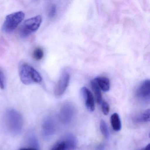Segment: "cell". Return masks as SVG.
Instances as JSON below:
<instances>
[{
	"instance_id": "1",
	"label": "cell",
	"mask_w": 150,
	"mask_h": 150,
	"mask_svg": "<svg viewBox=\"0 0 150 150\" xmlns=\"http://www.w3.org/2000/svg\"><path fill=\"white\" fill-rule=\"evenodd\" d=\"M6 122L9 131L14 135L21 133L23 127V119L21 114L13 109L8 110L6 112Z\"/></svg>"
},
{
	"instance_id": "2",
	"label": "cell",
	"mask_w": 150,
	"mask_h": 150,
	"mask_svg": "<svg viewBox=\"0 0 150 150\" xmlns=\"http://www.w3.org/2000/svg\"><path fill=\"white\" fill-rule=\"evenodd\" d=\"M19 73L20 79L24 85L40 84L42 81L40 73L33 67L26 63L20 65Z\"/></svg>"
},
{
	"instance_id": "3",
	"label": "cell",
	"mask_w": 150,
	"mask_h": 150,
	"mask_svg": "<svg viewBox=\"0 0 150 150\" xmlns=\"http://www.w3.org/2000/svg\"><path fill=\"white\" fill-rule=\"evenodd\" d=\"M42 17L38 15L24 21L19 30V34L22 38H26L35 32L40 28Z\"/></svg>"
},
{
	"instance_id": "4",
	"label": "cell",
	"mask_w": 150,
	"mask_h": 150,
	"mask_svg": "<svg viewBox=\"0 0 150 150\" xmlns=\"http://www.w3.org/2000/svg\"><path fill=\"white\" fill-rule=\"evenodd\" d=\"M25 14L22 11L16 12L7 16L2 25V31L9 34L14 31L24 20Z\"/></svg>"
},
{
	"instance_id": "5",
	"label": "cell",
	"mask_w": 150,
	"mask_h": 150,
	"mask_svg": "<svg viewBox=\"0 0 150 150\" xmlns=\"http://www.w3.org/2000/svg\"><path fill=\"white\" fill-rule=\"evenodd\" d=\"M75 107L72 103H64L60 110L59 117L60 122L64 125H69L72 122L76 115Z\"/></svg>"
},
{
	"instance_id": "6",
	"label": "cell",
	"mask_w": 150,
	"mask_h": 150,
	"mask_svg": "<svg viewBox=\"0 0 150 150\" xmlns=\"http://www.w3.org/2000/svg\"><path fill=\"white\" fill-rule=\"evenodd\" d=\"M70 78L71 74L69 70L67 69L63 70L54 90V93L56 96H61L64 93L69 85Z\"/></svg>"
},
{
	"instance_id": "7",
	"label": "cell",
	"mask_w": 150,
	"mask_h": 150,
	"mask_svg": "<svg viewBox=\"0 0 150 150\" xmlns=\"http://www.w3.org/2000/svg\"><path fill=\"white\" fill-rule=\"evenodd\" d=\"M56 125L52 117H47L44 119L42 124V134L45 140L50 139L55 135Z\"/></svg>"
},
{
	"instance_id": "8",
	"label": "cell",
	"mask_w": 150,
	"mask_h": 150,
	"mask_svg": "<svg viewBox=\"0 0 150 150\" xmlns=\"http://www.w3.org/2000/svg\"><path fill=\"white\" fill-rule=\"evenodd\" d=\"M150 80H145L140 84L136 92L137 98L144 103H147L150 102Z\"/></svg>"
},
{
	"instance_id": "9",
	"label": "cell",
	"mask_w": 150,
	"mask_h": 150,
	"mask_svg": "<svg viewBox=\"0 0 150 150\" xmlns=\"http://www.w3.org/2000/svg\"><path fill=\"white\" fill-rule=\"evenodd\" d=\"M81 93L85 100L86 107L90 111H93L95 110L94 99L92 92L86 87L81 88Z\"/></svg>"
},
{
	"instance_id": "10",
	"label": "cell",
	"mask_w": 150,
	"mask_h": 150,
	"mask_svg": "<svg viewBox=\"0 0 150 150\" xmlns=\"http://www.w3.org/2000/svg\"><path fill=\"white\" fill-rule=\"evenodd\" d=\"M63 141L65 144V150H75L77 145V141L75 136L68 133L66 135Z\"/></svg>"
},
{
	"instance_id": "11",
	"label": "cell",
	"mask_w": 150,
	"mask_h": 150,
	"mask_svg": "<svg viewBox=\"0 0 150 150\" xmlns=\"http://www.w3.org/2000/svg\"><path fill=\"white\" fill-rule=\"evenodd\" d=\"M26 141L30 147L39 150V142L34 130H30L28 132L26 137Z\"/></svg>"
},
{
	"instance_id": "12",
	"label": "cell",
	"mask_w": 150,
	"mask_h": 150,
	"mask_svg": "<svg viewBox=\"0 0 150 150\" xmlns=\"http://www.w3.org/2000/svg\"><path fill=\"white\" fill-rule=\"evenodd\" d=\"M100 88L103 92H108L110 88V81L107 77L99 76L94 79Z\"/></svg>"
},
{
	"instance_id": "13",
	"label": "cell",
	"mask_w": 150,
	"mask_h": 150,
	"mask_svg": "<svg viewBox=\"0 0 150 150\" xmlns=\"http://www.w3.org/2000/svg\"><path fill=\"white\" fill-rule=\"evenodd\" d=\"M91 86L94 93L96 102L98 104H101L103 102V99L101 89L94 79L91 81Z\"/></svg>"
},
{
	"instance_id": "14",
	"label": "cell",
	"mask_w": 150,
	"mask_h": 150,
	"mask_svg": "<svg viewBox=\"0 0 150 150\" xmlns=\"http://www.w3.org/2000/svg\"><path fill=\"white\" fill-rule=\"evenodd\" d=\"M110 122L112 128L116 131H119L122 128V124L119 115L117 113H114L110 117Z\"/></svg>"
},
{
	"instance_id": "15",
	"label": "cell",
	"mask_w": 150,
	"mask_h": 150,
	"mask_svg": "<svg viewBox=\"0 0 150 150\" xmlns=\"http://www.w3.org/2000/svg\"><path fill=\"white\" fill-rule=\"evenodd\" d=\"M137 122L145 123L150 121V109H147L135 118Z\"/></svg>"
},
{
	"instance_id": "16",
	"label": "cell",
	"mask_w": 150,
	"mask_h": 150,
	"mask_svg": "<svg viewBox=\"0 0 150 150\" xmlns=\"http://www.w3.org/2000/svg\"><path fill=\"white\" fill-rule=\"evenodd\" d=\"M100 129L101 132L106 139H108L110 137V132L108 129V127L106 122L104 120H102L100 122Z\"/></svg>"
},
{
	"instance_id": "17",
	"label": "cell",
	"mask_w": 150,
	"mask_h": 150,
	"mask_svg": "<svg viewBox=\"0 0 150 150\" xmlns=\"http://www.w3.org/2000/svg\"><path fill=\"white\" fill-rule=\"evenodd\" d=\"M43 57V50L42 48H37L34 50L33 52V57L35 60H41Z\"/></svg>"
},
{
	"instance_id": "18",
	"label": "cell",
	"mask_w": 150,
	"mask_h": 150,
	"mask_svg": "<svg viewBox=\"0 0 150 150\" xmlns=\"http://www.w3.org/2000/svg\"><path fill=\"white\" fill-rule=\"evenodd\" d=\"M57 12V7H56V5H54V4L51 5L48 9V16L50 18H53L56 16Z\"/></svg>"
},
{
	"instance_id": "19",
	"label": "cell",
	"mask_w": 150,
	"mask_h": 150,
	"mask_svg": "<svg viewBox=\"0 0 150 150\" xmlns=\"http://www.w3.org/2000/svg\"><path fill=\"white\" fill-rule=\"evenodd\" d=\"M51 150H65V144L63 140L57 143Z\"/></svg>"
},
{
	"instance_id": "20",
	"label": "cell",
	"mask_w": 150,
	"mask_h": 150,
	"mask_svg": "<svg viewBox=\"0 0 150 150\" xmlns=\"http://www.w3.org/2000/svg\"><path fill=\"white\" fill-rule=\"evenodd\" d=\"M6 85V79L3 72L0 70V88L4 89Z\"/></svg>"
},
{
	"instance_id": "21",
	"label": "cell",
	"mask_w": 150,
	"mask_h": 150,
	"mask_svg": "<svg viewBox=\"0 0 150 150\" xmlns=\"http://www.w3.org/2000/svg\"><path fill=\"white\" fill-rule=\"evenodd\" d=\"M102 110L104 115H108L109 113L110 106L108 103L105 101H103L101 103Z\"/></svg>"
},
{
	"instance_id": "22",
	"label": "cell",
	"mask_w": 150,
	"mask_h": 150,
	"mask_svg": "<svg viewBox=\"0 0 150 150\" xmlns=\"http://www.w3.org/2000/svg\"><path fill=\"white\" fill-rule=\"evenodd\" d=\"M106 150V146L104 144H100L96 146V150Z\"/></svg>"
},
{
	"instance_id": "23",
	"label": "cell",
	"mask_w": 150,
	"mask_h": 150,
	"mask_svg": "<svg viewBox=\"0 0 150 150\" xmlns=\"http://www.w3.org/2000/svg\"><path fill=\"white\" fill-rule=\"evenodd\" d=\"M20 150H38L35 148H32V147H28V148H21Z\"/></svg>"
},
{
	"instance_id": "24",
	"label": "cell",
	"mask_w": 150,
	"mask_h": 150,
	"mask_svg": "<svg viewBox=\"0 0 150 150\" xmlns=\"http://www.w3.org/2000/svg\"><path fill=\"white\" fill-rule=\"evenodd\" d=\"M141 150H150V144H149Z\"/></svg>"
}]
</instances>
